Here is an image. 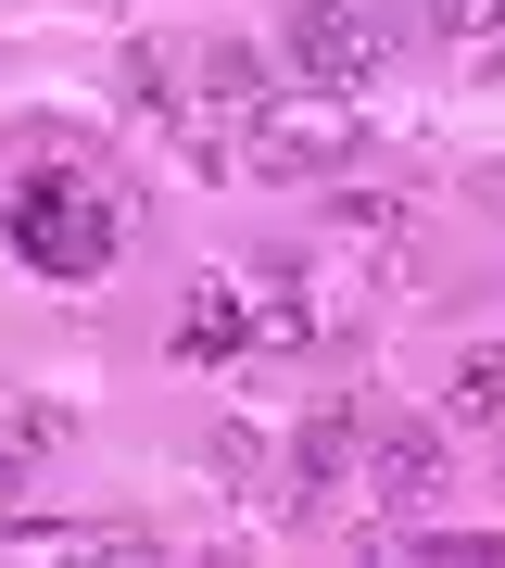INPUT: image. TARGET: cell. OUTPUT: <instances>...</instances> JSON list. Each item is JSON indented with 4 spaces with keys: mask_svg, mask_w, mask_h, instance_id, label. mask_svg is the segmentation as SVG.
Here are the masks:
<instances>
[{
    "mask_svg": "<svg viewBox=\"0 0 505 568\" xmlns=\"http://www.w3.org/2000/svg\"><path fill=\"white\" fill-rule=\"evenodd\" d=\"M0 241L39 265V278H101V265H114V241H127V215L101 203L77 164H39V178L0 190Z\"/></svg>",
    "mask_w": 505,
    "mask_h": 568,
    "instance_id": "obj_1",
    "label": "cell"
},
{
    "mask_svg": "<svg viewBox=\"0 0 505 568\" xmlns=\"http://www.w3.org/2000/svg\"><path fill=\"white\" fill-rule=\"evenodd\" d=\"M291 77L316 89V102H366L380 89V63H392V39H380V13H354V0H291Z\"/></svg>",
    "mask_w": 505,
    "mask_h": 568,
    "instance_id": "obj_2",
    "label": "cell"
},
{
    "mask_svg": "<svg viewBox=\"0 0 505 568\" xmlns=\"http://www.w3.org/2000/svg\"><path fill=\"white\" fill-rule=\"evenodd\" d=\"M354 405H316V417H303L291 429V455H279V518H329V506H342V480H354Z\"/></svg>",
    "mask_w": 505,
    "mask_h": 568,
    "instance_id": "obj_3",
    "label": "cell"
},
{
    "mask_svg": "<svg viewBox=\"0 0 505 568\" xmlns=\"http://www.w3.org/2000/svg\"><path fill=\"white\" fill-rule=\"evenodd\" d=\"M430 480H443V429H354V506H430Z\"/></svg>",
    "mask_w": 505,
    "mask_h": 568,
    "instance_id": "obj_4",
    "label": "cell"
},
{
    "mask_svg": "<svg viewBox=\"0 0 505 568\" xmlns=\"http://www.w3.org/2000/svg\"><path fill=\"white\" fill-rule=\"evenodd\" d=\"M241 164H253V178H342V164H354V126L253 114V126H241Z\"/></svg>",
    "mask_w": 505,
    "mask_h": 568,
    "instance_id": "obj_5",
    "label": "cell"
},
{
    "mask_svg": "<svg viewBox=\"0 0 505 568\" xmlns=\"http://www.w3.org/2000/svg\"><path fill=\"white\" fill-rule=\"evenodd\" d=\"M178 354H202V366H215V354H253V291L241 278H202L190 316H178Z\"/></svg>",
    "mask_w": 505,
    "mask_h": 568,
    "instance_id": "obj_6",
    "label": "cell"
},
{
    "mask_svg": "<svg viewBox=\"0 0 505 568\" xmlns=\"http://www.w3.org/2000/svg\"><path fill=\"white\" fill-rule=\"evenodd\" d=\"M202 89H215V114H228V126L279 114V63H265V51H241V39H215V51H202Z\"/></svg>",
    "mask_w": 505,
    "mask_h": 568,
    "instance_id": "obj_7",
    "label": "cell"
},
{
    "mask_svg": "<svg viewBox=\"0 0 505 568\" xmlns=\"http://www.w3.org/2000/svg\"><path fill=\"white\" fill-rule=\"evenodd\" d=\"M316 328H329V316H316V291H303L291 265H265V278H253V342H265V354H303Z\"/></svg>",
    "mask_w": 505,
    "mask_h": 568,
    "instance_id": "obj_8",
    "label": "cell"
},
{
    "mask_svg": "<svg viewBox=\"0 0 505 568\" xmlns=\"http://www.w3.org/2000/svg\"><path fill=\"white\" fill-rule=\"evenodd\" d=\"M63 443V405H0V506L39 480V455Z\"/></svg>",
    "mask_w": 505,
    "mask_h": 568,
    "instance_id": "obj_9",
    "label": "cell"
},
{
    "mask_svg": "<svg viewBox=\"0 0 505 568\" xmlns=\"http://www.w3.org/2000/svg\"><path fill=\"white\" fill-rule=\"evenodd\" d=\"M443 405H455V429H493V417H505V354H467Z\"/></svg>",
    "mask_w": 505,
    "mask_h": 568,
    "instance_id": "obj_10",
    "label": "cell"
},
{
    "mask_svg": "<svg viewBox=\"0 0 505 568\" xmlns=\"http://www.w3.org/2000/svg\"><path fill=\"white\" fill-rule=\"evenodd\" d=\"M114 77H127V102H140V114H178V63H164L152 39H127V63H114Z\"/></svg>",
    "mask_w": 505,
    "mask_h": 568,
    "instance_id": "obj_11",
    "label": "cell"
},
{
    "mask_svg": "<svg viewBox=\"0 0 505 568\" xmlns=\"http://www.w3.org/2000/svg\"><path fill=\"white\" fill-rule=\"evenodd\" d=\"M430 39H505V0H430Z\"/></svg>",
    "mask_w": 505,
    "mask_h": 568,
    "instance_id": "obj_12",
    "label": "cell"
},
{
    "mask_svg": "<svg viewBox=\"0 0 505 568\" xmlns=\"http://www.w3.org/2000/svg\"><path fill=\"white\" fill-rule=\"evenodd\" d=\"M481 77H493V89H505V39H493V51H481Z\"/></svg>",
    "mask_w": 505,
    "mask_h": 568,
    "instance_id": "obj_13",
    "label": "cell"
}]
</instances>
